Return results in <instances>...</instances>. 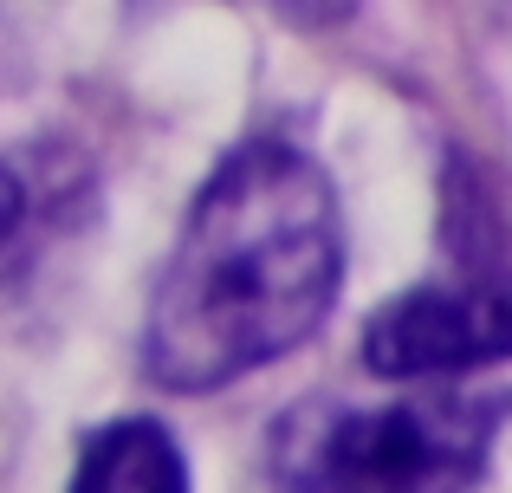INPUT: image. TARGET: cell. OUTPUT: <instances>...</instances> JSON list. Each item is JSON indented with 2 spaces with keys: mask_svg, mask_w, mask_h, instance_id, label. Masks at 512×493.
<instances>
[{
  "mask_svg": "<svg viewBox=\"0 0 512 493\" xmlns=\"http://www.w3.org/2000/svg\"><path fill=\"white\" fill-rule=\"evenodd\" d=\"M344 286L338 189L279 137L214 163L156 279L143 370L175 396L227 390L299 351Z\"/></svg>",
  "mask_w": 512,
  "mask_h": 493,
  "instance_id": "obj_1",
  "label": "cell"
},
{
  "mask_svg": "<svg viewBox=\"0 0 512 493\" xmlns=\"http://www.w3.org/2000/svg\"><path fill=\"white\" fill-rule=\"evenodd\" d=\"M506 390H422L402 403H299L273 429L286 487H467L506 429Z\"/></svg>",
  "mask_w": 512,
  "mask_h": 493,
  "instance_id": "obj_2",
  "label": "cell"
},
{
  "mask_svg": "<svg viewBox=\"0 0 512 493\" xmlns=\"http://www.w3.org/2000/svg\"><path fill=\"white\" fill-rule=\"evenodd\" d=\"M512 357V279L409 286L363 325V364L383 383H435Z\"/></svg>",
  "mask_w": 512,
  "mask_h": 493,
  "instance_id": "obj_3",
  "label": "cell"
},
{
  "mask_svg": "<svg viewBox=\"0 0 512 493\" xmlns=\"http://www.w3.org/2000/svg\"><path fill=\"white\" fill-rule=\"evenodd\" d=\"M188 461L175 448V435L150 416H124L111 429H98L78 448L72 493H182Z\"/></svg>",
  "mask_w": 512,
  "mask_h": 493,
  "instance_id": "obj_4",
  "label": "cell"
},
{
  "mask_svg": "<svg viewBox=\"0 0 512 493\" xmlns=\"http://www.w3.org/2000/svg\"><path fill=\"white\" fill-rule=\"evenodd\" d=\"M253 7L279 13V20L299 26V33H331V26H344L350 13H357V0H253Z\"/></svg>",
  "mask_w": 512,
  "mask_h": 493,
  "instance_id": "obj_5",
  "label": "cell"
},
{
  "mask_svg": "<svg viewBox=\"0 0 512 493\" xmlns=\"http://www.w3.org/2000/svg\"><path fill=\"white\" fill-rule=\"evenodd\" d=\"M20 215H26V189H20V176H13V169L0 163V247L13 241V228H20Z\"/></svg>",
  "mask_w": 512,
  "mask_h": 493,
  "instance_id": "obj_6",
  "label": "cell"
}]
</instances>
